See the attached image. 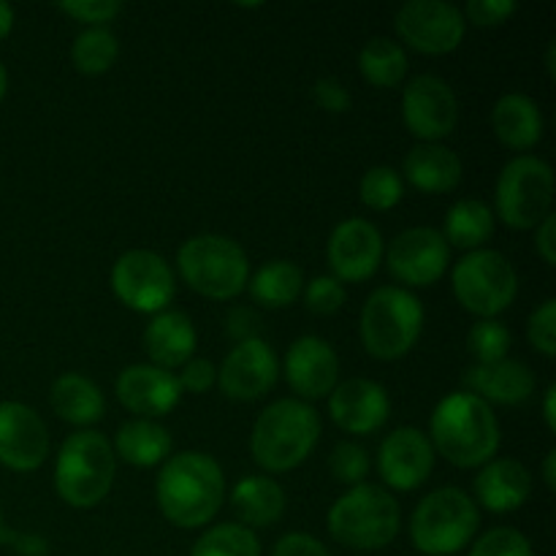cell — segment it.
<instances>
[{"instance_id":"cell-1","label":"cell","mask_w":556,"mask_h":556,"mask_svg":"<svg viewBox=\"0 0 556 556\" xmlns=\"http://www.w3.org/2000/svg\"><path fill=\"white\" fill-rule=\"evenodd\" d=\"M157 508L179 530L210 525L226 500L223 467L201 451L168 456L155 483Z\"/></svg>"},{"instance_id":"cell-2","label":"cell","mask_w":556,"mask_h":556,"mask_svg":"<svg viewBox=\"0 0 556 556\" xmlns=\"http://www.w3.org/2000/svg\"><path fill=\"white\" fill-rule=\"evenodd\" d=\"M429 443L456 467H483L500 448V424L492 405L470 391L443 396L432 413Z\"/></svg>"},{"instance_id":"cell-3","label":"cell","mask_w":556,"mask_h":556,"mask_svg":"<svg viewBox=\"0 0 556 556\" xmlns=\"http://www.w3.org/2000/svg\"><path fill=\"white\" fill-rule=\"evenodd\" d=\"M320 438V416L302 400H277L253 427L250 451L266 472H288L307 462Z\"/></svg>"},{"instance_id":"cell-4","label":"cell","mask_w":556,"mask_h":556,"mask_svg":"<svg viewBox=\"0 0 556 556\" xmlns=\"http://www.w3.org/2000/svg\"><path fill=\"white\" fill-rule=\"evenodd\" d=\"M331 538L356 552H378L400 535V503L375 483H358L342 494L326 516Z\"/></svg>"},{"instance_id":"cell-5","label":"cell","mask_w":556,"mask_h":556,"mask_svg":"<svg viewBox=\"0 0 556 556\" xmlns=\"http://www.w3.org/2000/svg\"><path fill=\"white\" fill-rule=\"evenodd\" d=\"M117 456L101 432L71 434L54 465V489L71 508H96L112 492Z\"/></svg>"},{"instance_id":"cell-6","label":"cell","mask_w":556,"mask_h":556,"mask_svg":"<svg viewBox=\"0 0 556 556\" xmlns=\"http://www.w3.org/2000/svg\"><path fill=\"white\" fill-rule=\"evenodd\" d=\"M177 266L195 293L217 302L239 296L248 288L250 261L242 244L223 233H199L179 248Z\"/></svg>"},{"instance_id":"cell-7","label":"cell","mask_w":556,"mask_h":556,"mask_svg":"<svg viewBox=\"0 0 556 556\" xmlns=\"http://www.w3.org/2000/svg\"><path fill=\"white\" fill-rule=\"evenodd\" d=\"M424 329V307L416 293L400 286L375 288L358 320V334L369 356L394 362L410 353Z\"/></svg>"},{"instance_id":"cell-8","label":"cell","mask_w":556,"mask_h":556,"mask_svg":"<svg viewBox=\"0 0 556 556\" xmlns=\"http://www.w3.org/2000/svg\"><path fill=\"white\" fill-rule=\"evenodd\" d=\"M478 525L481 516L476 500L462 489L443 486L416 505L410 516V541L427 556H454L472 541Z\"/></svg>"},{"instance_id":"cell-9","label":"cell","mask_w":556,"mask_h":556,"mask_svg":"<svg viewBox=\"0 0 556 556\" xmlns=\"http://www.w3.org/2000/svg\"><path fill=\"white\" fill-rule=\"evenodd\" d=\"M451 282L462 307L481 320L505 313L519 293L514 264L503 253L486 248L470 250L465 258L456 261Z\"/></svg>"},{"instance_id":"cell-10","label":"cell","mask_w":556,"mask_h":556,"mask_svg":"<svg viewBox=\"0 0 556 556\" xmlns=\"http://www.w3.org/2000/svg\"><path fill=\"white\" fill-rule=\"evenodd\" d=\"M497 215L505 226L538 228L552 215L554 172L546 161L535 155H519L505 163L497 179Z\"/></svg>"},{"instance_id":"cell-11","label":"cell","mask_w":556,"mask_h":556,"mask_svg":"<svg viewBox=\"0 0 556 556\" xmlns=\"http://www.w3.org/2000/svg\"><path fill=\"white\" fill-rule=\"evenodd\" d=\"M112 291L125 307L157 315L177 293L172 266L152 250H128L112 266Z\"/></svg>"},{"instance_id":"cell-12","label":"cell","mask_w":556,"mask_h":556,"mask_svg":"<svg viewBox=\"0 0 556 556\" xmlns=\"http://www.w3.org/2000/svg\"><path fill=\"white\" fill-rule=\"evenodd\" d=\"M396 36L424 54H448L465 38V16L445 0H410L394 16Z\"/></svg>"},{"instance_id":"cell-13","label":"cell","mask_w":556,"mask_h":556,"mask_svg":"<svg viewBox=\"0 0 556 556\" xmlns=\"http://www.w3.org/2000/svg\"><path fill=\"white\" fill-rule=\"evenodd\" d=\"M402 119L424 144H438L440 139L454 134L459 123V101L454 87L434 74L416 76L402 96Z\"/></svg>"},{"instance_id":"cell-14","label":"cell","mask_w":556,"mask_h":556,"mask_svg":"<svg viewBox=\"0 0 556 556\" xmlns=\"http://www.w3.org/2000/svg\"><path fill=\"white\" fill-rule=\"evenodd\" d=\"M451 248L438 228L416 226L402 231L391 239L386 250V264L389 271L400 282L413 288L434 286L440 277L448 271Z\"/></svg>"},{"instance_id":"cell-15","label":"cell","mask_w":556,"mask_h":556,"mask_svg":"<svg viewBox=\"0 0 556 556\" xmlns=\"http://www.w3.org/2000/svg\"><path fill=\"white\" fill-rule=\"evenodd\" d=\"M277 375H280V364H277L275 351L269 342L255 337V340L233 345L231 353L223 358L217 369V386L228 400L253 402L269 394L271 386L277 383Z\"/></svg>"},{"instance_id":"cell-16","label":"cell","mask_w":556,"mask_h":556,"mask_svg":"<svg viewBox=\"0 0 556 556\" xmlns=\"http://www.w3.org/2000/svg\"><path fill=\"white\" fill-rule=\"evenodd\" d=\"M326 255H329V266L334 271L331 277H337L340 282L369 280L383 261V237H380L378 226H372L369 220L351 217L331 231Z\"/></svg>"},{"instance_id":"cell-17","label":"cell","mask_w":556,"mask_h":556,"mask_svg":"<svg viewBox=\"0 0 556 556\" xmlns=\"http://www.w3.org/2000/svg\"><path fill=\"white\" fill-rule=\"evenodd\" d=\"M49 456V432L43 418L22 402H0V465L30 472Z\"/></svg>"},{"instance_id":"cell-18","label":"cell","mask_w":556,"mask_h":556,"mask_svg":"<svg viewBox=\"0 0 556 556\" xmlns=\"http://www.w3.org/2000/svg\"><path fill=\"white\" fill-rule=\"evenodd\" d=\"M434 467V448L427 434L416 427H400L380 443L378 472L383 483L396 492H413L427 483Z\"/></svg>"},{"instance_id":"cell-19","label":"cell","mask_w":556,"mask_h":556,"mask_svg":"<svg viewBox=\"0 0 556 556\" xmlns=\"http://www.w3.org/2000/svg\"><path fill=\"white\" fill-rule=\"evenodd\" d=\"M288 386L304 400H324L340 383V358L320 337H299L286 353Z\"/></svg>"},{"instance_id":"cell-20","label":"cell","mask_w":556,"mask_h":556,"mask_svg":"<svg viewBox=\"0 0 556 556\" xmlns=\"http://www.w3.org/2000/svg\"><path fill=\"white\" fill-rule=\"evenodd\" d=\"M117 400L136 413L139 418H161L168 416L182 400V389L177 383V375L168 369L152 367V364H130L119 372Z\"/></svg>"},{"instance_id":"cell-21","label":"cell","mask_w":556,"mask_h":556,"mask_svg":"<svg viewBox=\"0 0 556 556\" xmlns=\"http://www.w3.org/2000/svg\"><path fill=\"white\" fill-rule=\"evenodd\" d=\"M391 402L380 383L367 378H353L337 383L329 394L331 421L348 434H372L389 421Z\"/></svg>"},{"instance_id":"cell-22","label":"cell","mask_w":556,"mask_h":556,"mask_svg":"<svg viewBox=\"0 0 556 556\" xmlns=\"http://www.w3.org/2000/svg\"><path fill=\"white\" fill-rule=\"evenodd\" d=\"M465 383L472 389L470 394L481 396L486 405H521L535 391V375L519 358H503L467 369Z\"/></svg>"},{"instance_id":"cell-23","label":"cell","mask_w":556,"mask_h":556,"mask_svg":"<svg viewBox=\"0 0 556 556\" xmlns=\"http://www.w3.org/2000/svg\"><path fill=\"white\" fill-rule=\"evenodd\" d=\"M195 342H199V334H195L193 320L179 309H163L144 329V351L152 367L168 369V372L193 358Z\"/></svg>"},{"instance_id":"cell-24","label":"cell","mask_w":556,"mask_h":556,"mask_svg":"<svg viewBox=\"0 0 556 556\" xmlns=\"http://www.w3.org/2000/svg\"><path fill=\"white\" fill-rule=\"evenodd\" d=\"M532 494V476L521 462L492 459L476 476V497L492 514L519 510Z\"/></svg>"},{"instance_id":"cell-25","label":"cell","mask_w":556,"mask_h":556,"mask_svg":"<svg viewBox=\"0 0 556 556\" xmlns=\"http://www.w3.org/2000/svg\"><path fill=\"white\" fill-rule=\"evenodd\" d=\"M405 179L421 193H451L462 182V161L443 144H416L402 163Z\"/></svg>"},{"instance_id":"cell-26","label":"cell","mask_w":556,"mask_h":556,"mask_svg":"<svg viewBox=\"0 0 556 556\" xmlns=\"http://www.w3.org/2000/svg\"><path fill=\"white\" fill-rule=\"evenodd\" d=\"M492 128L497 139L510 150H532L543 139L541 106L530 96L505 92L492 109Z\"/></svg>"},{"instance_id":"cell-27","label":"cell","mask_w":556,"mask_h":556,"mask_svg":"<svg viewBox=\"0 0 556 556\" xmlns=\"http://www.w3.org/2000/svg\"><path fill=\"white\" fill-rule=\"evenodd\" d=\"M231 508L242 527H271L286 514V492L269 476H244L231 492Z\"/></svg>"},{"instance_id":"cell-28","label":"cell","mask_w":556,"mask_h":556,"mask_svg":"<svg viewBox=\"0 0 556 556\" xmlns=\"http://www.w3.org/2000/svg\"><path fill=\"white\" fill-rule=\"evenodd\" d=\"M49 400H52L54 413L74 427H90V424L101 421L106 413V400H103L101 389L90 378L76 372L60 375L52 383Z\"/></svg>"},{"instance_id":"cell-29","label":"cell","mask_w":556,"mask_h":556,"mask_svg":"<svg viewBox=\"0 0 556 556\" xmlns=\"http://www.w3.org/2000/svg\"><path fill=\"white\" fill-rule=\"evenodd\" d=\"M112 451L134 467H155L172 454V434L150 418H134L117 429Z\"/></svg>"},{"instance_id":"cell-30","label":"cell","mask_w":556,"mask_h":556,"mask_svg":"<svg viewBox=\"0 0 556 556\" xmlns=\"http://www.w3.org/2000/svg\"><path fill=\"white\" fill-rule=\"evenodd\" d=\"M448 242V248L462 250H481L486 239L494 233V215L492 206L481 199H462L448 210L440 231Z\"/></svg>"},{"instance_id":"cell-31","label":"cell","mask_w":556,"mask_h":556,"mask_svg":"<svg viewBox=\"0 0 556 556\" xmlns=\"http://www.w3.org/2000/svg\"><path fill=\"white\" fill-rule=\"evenodd\" d=\"M248 291L261 307L282 309L296 302L304 291L302 269L291 261H269L248 280Z\"/></svg>"},{"instance_id":"cell-32","label":"cell","mask_w":556,"mask_h":556,"mask_svg":"<svg viewBox=\"0 0 556 556\" xmlns=\"http://www.w3.org/2000/svg\"><path fill=\"white\" fill-rule=\"evenodd\" d=\"M407 68L410 63H407L405 47L394 38L375 36L358 52V71L375 87H396L405 79Z\"/></svg>"},{"instance_id":"cell-33","label":"cell","mask_w":556,"mask_h":556,"mask_svg":"<svg viewBox=\"0 0 556 556\" xmlns=\"http://www.w3.org/2000/svg\"><path fill=\"white\" fill-rule=\"evenodd\" d=\"M119 54V41L109 27H87L71 47V60L81 74H106Z\"/></svg>"},{"instance_id":"cell-34","label":"cell","mask_w":556,"mask_h":556,"mask_svg":"<svg viewBox=\"0 0 556 556\" xmlns=\"http://www.w3.org/2000/svg\"><path fill=\"white\" fill-rule=\"evenodd\" d=\"M190 556H261V541L242 525H215L195 541Z\"/></svg>"},{"instance_id":"cell-35","label":"cell","mask_w":556,"mask_h":556,"mask_svg":"<svg viewBox=\"0 0 556 556\" xmlns=\"http://www.w3.org/2000/svg\"><path fill=\"white\" fill-rule=\"evenodd\" d=\"M402 193H405L402 174L391 166H372L358 185V195L375 212L394 210L402 201Z\"/></svg>"},{"instance_id":"cell-36","label":"cell","mask_w":556,"mask_h":556,"mask_svg":"<svg viewBox=\"0 0 556 556\" xmlns=\"http://www.w3.org/2000/svg\"><path fill=\"white\" fill-rule=\"evenodd\" d=\"M467 348L476 356L478 364H494L508 358L510 348V331L508 326L500 324V320H478L476 326L467 334Z\"/></svg>"},{"instance_id":"cell-37","label":"cell","mask_w":556,"mask_h":556,"mask_svg":"<svg viewBox=\"0 0 556 556\" xmlns=\"http://www.w3.org/2000/svg\"><path fill=\"white\" fill-rule=\"evenodd\" d=\"M467 556H535L530 541L514 527H497L472 543Z\"/></svg>"},{"instance_id":"cell-38","label":"cell","mask_w":556,"mask_h":556,"mask_svg":"<svg viewBox=\"0 0 556 556\" xmlns=\"http://www.w3.org/2000/svg\"><path fill=\"white\" fill-rule=\"evenodd\" d=\"M331 476L348 486H358L369 476V454L356 443H340L331 451Z\"/></svg>"},{"instance_id":"cell-39","label":"cell","mask_w":556,"mask_h":556,"mask_svg":"<svg viewBox=\"0 0 556 556\" xmlns=\"http://www.w3.org/2000/svg\"><path fill=\"white\" fill-rule=\"evenodd\" d=\"M304 302H307V309L315 315H334L337 309H342L345 304V288L337 277L320 275L313 277L304 288Z\"/></svg>"},{"instance_id":"cell-40","label":"cell","mask_w":556,"mask_h":556,"mask_svg":"<svg viewBox=\"0 0 556 556\" xmlns=\"http://www.w3.org/2000/svg\"><path fill=\"white\" fill-rule=\"evenodd\" d=\"M527 340L532 342L538 353H543L546 358L556 356V302L546 299L535 313L530 315V324H527Z\"/></svg>"},{"instance_id":"cell-41","label":"cell","mask_w":556,"mask_h":556,"mask_svg":"<svg viewBox=\"0 0 556 556\" xmlns=\"http://www.w3.org/2000/svg\"><path fill=\"white\" fill-rule=\"evenodd\" d=\"M60 11L87 22L90 27H106V22H112L123 11V3L119 0H63Z\"/></svg>"},{"instance_id":"cell-42","label":"cell","mask_w":556,"mask_h":556,"mask_svg":"<svg viewBox=\"0 0 556 556\" xmlns=\"http://www.w3.org/2000/svg\"><path fill=\"white\" fill-rule=\"evenodd\" d=\"M519 5L514 0H470L465 5V22L470 20L472 25L478 27H489V25H500V22L508 20L510 14H516Z\"/></svg>"},{"instance_id":"cell-43","label":"cell","mask_w":556,"mask_h":556,"mask_svg":"<svg viewBox=\"0 0 556 556\" xmlns=\"http://www.w3.org/2000/svg\"><path fill=\"white\" fill-rule=\"evenodd\" d=\"M217 380V367L210 362V358H190L188 364L179 367L177 383L182 391H190V394H204V391L212 389V383Z\"/></svg>"},{"instance_id":"cell-44","label":"cell","mask_w":556,"mask_h":556,"mask_svg":"<svg viewBox=\"0 0 556 556\" xmlns=\"http://www.w3.org/2000/svg\"><path fill=\"white\" fill-rule=\"evenodd\" d=\"M313 98L318 101L320 109H326V112H331V114L348 112V109H351V103H353L348 87L342 85L340 79H334V76H324V79L315 81Z\"/></svg>"},{"instance_id":"cell-45","label":"cell","mask_w":556,"mask_h":556,"mask_svg":"<svg viewBox=\"0 0 556 556\" xmlns=\"http://www.w3.org/2000/svg\"><path fill=\"white\" fill-rule=\"evenodd\" d=\"M271 556H331V552L309 532H288L275 543Z\"/></svg>"},{"instance_id":"cell-46","label":"cell","mask_w":556,"mask_h":556,"mask_svg":"<svg viewBox=\"0 0 556 556\" xmlns=\"http://www.w3.org/2000/svg\"><path fill=\"white\" fill-rule=\"evenodd\" d=\"M261 331V318L253 307H233L231 313L226 315V334L231 340L239 342H248L255 340Z\"/></svg>"},{"instance_id":"cell-47","label":"cell","mask_w":556,"mask_h":556,"mask_svg":"<svg viewBox=\"0 0 556 556\" xmlns=\"http://www.w3.org/2000/svg\"><path fill=\"white\" fill-rule=\"evenodd\" d=\"M535 250L541 253V258L546 261L548 266L556 264V220H554V215H548L546 220L538 226Z\"/></svg>"},{"instance_id":"cell-48","label":"cell","mask_w":556,"mask_h":556,"mask_svg":"<svg viewBox=\"0 0 556 556\" xmlns=\"http://www.w3.org/2000/svg\"><path fill=\"white\" fill-rule=\"evenodd\" d=\"M20 556H49V541L33 532H14L9 543Z\"/></svg>"},{"instance_id":"cell-49","label":"cell","mask_w":556,"mask_h":556,"mask_svg":"<svg viewBox=\"0 0 556 556\" xmlns=\"http://www.w3.org/2000/svg\"><path fill=\"white\" fill-rule=\"evenodd\" d=\"M556 386H548L546 389V400H543V418H546V427L548 432H554L556 429Z\"/></svg>"},{"instance_id":"cell-50","label":"cell","mask_w":556,"mask_h":556,"mask_svg":"<svg viewBox=\"0 0 556 556\" xmlns=\"http://www.w3.org/2000/svg\"><path fill=\"white\" fill-rule=\"evenodd\" d=\"M543 481H546V486L552 489H556V451L552 448L546 454V462H543Z\"/></svg>"},{"instance_id":"cell-51","label":"cell","mask_w":556,"mask_h":556,"mask_svg":"<svg viewBox=\"0 0 556 556\" xmlns=\"http://www.w3.org/2000/svg\"><path fill=\"white\" fill-rule=\"evenodd\" d=\"M11 27H14V9H11L9 3H3V0H0V41L9 36Z\"/></svg>"},{"instance_id":"cell-52","label":"cell","mask_w":556,"mask_h":556,"mask_svg":"<svg viewBox=\"0 0 556 556\" xmlns=\"http://www.w3.org/2000/svg\"><path fill=\"white\" fill-rule=\"evenodd\" d=\"M11 538H14V530H9V527H5V521H3V514H0V548H3V546H9V543H11Z\"/></svg>"},{"instance_id":"cell-53","label":"cell","mask_w":556,"mask_h":556,"mask_svg":"<svg viewBox=\"0 0 556 556\" xmlns=\"http://www.w3.org/2000/svg\"><path fill=\"white\" fill-rule=\"evenodd\" d=\"M5 87H9V74H5V65L3 60H0V101H3L5 96Z\"/></svg>"},{"instance_id":"cell-54","label":"cell","mask_w":556,"mask_h":556,"mask_svg":"<svg viewBox=\"0 0 556 556\" xmlns=\"http://www.w3.org/2000/svg\"><path fill=\"white\" fill-rule=\"evenodd\" d=\"M554 49H556V43H548V54H546V63H548V76H554Z\"/></svg>"}]
</instances>
